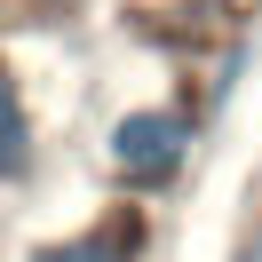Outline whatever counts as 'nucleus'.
<instances>
[{
  "instance_id": "obj_1",
  "label": "nucleus",
  "mask_w": 262,
  "mask_h": 262,
  "mask_svg": "<svg viewBox=\"0 0 262 262\" xmlns=\"http://www.w3.org/2000/svg\"><path fill=\"white\" fill-rule=\"evenodd\" d=\"M191 119L183 112H127L112 127V167L127 183H143V191H159V183H175L183 175V159H191Z\"/></svg>"
},
{
  "instance_id": "obj_4",
  "label": "nucleus",
  "mask_w": 262,
  "mask_h": 262,
  "mask_svg": "<svg viewBox=\"0 0 262 262\" xmlns=\"http://www.w3.org/2000/svg\"><path fill=\"white\" fill-rule=\"evenodd\" d=\"M238 262H262V223L246 230V246H238Z\"/></svg>"
},
{
  "instance_id": "obj_2",
  "label": "nucleus",
  "mask_w": 262,
  "mask_h": 262,
  "mask_svg": "<svg viewBox=\"0 0 262 262\" xmlns=\"http://www.w3.org/2000/svg\"><path fill=\"white\" fill-rule=\"evenodd\" d=\"M32 262H135V223H103V230H80V238H56Z\"/></svg>"
},
{
  "instance_id": "obj_3",
  "label": "nucleus",
  "mask_w": 262,
  "mask_h": 262,
  "mask_svg": "<svg viewBox=\"0 0 262 262\" xmlns=\"http://www.w3.org/2000/svg\"><path fill=\"white\" fill-rule=\"evenodd\" d=\"M32 143H24V103H16V80L0 72V175H24Z\"/></svg>"
}]
</instances>
